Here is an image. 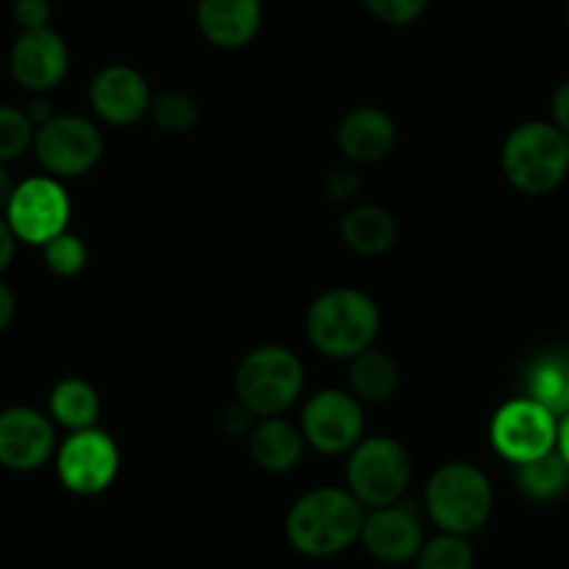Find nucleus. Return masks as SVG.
I'll use <instances>...</instances> for the list:
<instances>
[{
    "label": "nucleus",
    "mask_w": 569,
    "mask_h": 569,
    "mask_svg": "<svg viewBox=\"0 0 569 569\" xmlns=\"http://www.w3.org/2000/svg\"><path fill=\"white\" fill-rule=\"evenodd\" d=\"M556 450L561 452V458H563V461H567V467H569V410L561 416V419H558Z\"/></svg>",
    "instance_id": "obj_36"
},
{
    "label": "nucleus",
    "mask_w": 569,
    "mask_h": 569,
    "mask_svg": "<svg viewBox=\"0 0 569 569\" xmlns=\"http://www.w3.org/2000/svg\"><path fill=\"white\" fill-rule=\"evenodd\" d=\"M299 430L308 447H313L321 456H347L363 439V405L352 391L325 388L308 399Z\"/></svg>",
    "instance_id": "obj_11"
},
{
    "label": "nucleus",
    "mask_w": 569,
    "mask_h": 569,
    "mask_svg": "<svg viewBox=\"0 0 569 569\" xmlns=\"http://www.w3.org/2000/svg\"><path fill=\"white\" fill-rule=\"evenodd\" d=\"M70 196L62 179L31 177L14 188L3 218L12 227L14 238L29 246H46L48 240L62 234L70 223Z\"/></svg>",
    "instance_id": "obj_10"
},
{
    "label": "nucleus",
    "mask_w": 569,
    "mask_h": 569,
    "mask_svg": "<svg viewBox=\"0 0 569 569\" xmlns=\"http://www.w3.org/2000/svg\"><path fill=\"white\" fill-rule=\"evenodd\" d=\"M360 188H363V182H360L358 171H352V168H336L325 179V193L332 201H355L360 196Z\"/></svg>",
    "instance_id": "obj_30"
},
{
    "label": "nucleus",
    "mask_w": 569,
    "mask_h": 569,
    "mask_svg": "<svg viewBox=\"0 0 569 569\" xmlns=\"http://www.w3.org/2000/svg\"><path fill=\"white\" fill-rule=\"evenodd\" d=\"M567 23H569V0H567Z\"/></svg>",
    "instance_id": "obj_37"
},
{
    "label": "nucleus",
    "mask_w": 569,
    "mask_h": 569,
    "mask_svg": "<svg viewBox=\"0 0 569 569\" xmlns=\"http://www.w3.org/2000/svg\"><path fill=\"white\" fill-rule=\"evenodd\" d=\"M151 98L146 76L129 64H107L90 81V107L103 123H140L149 114Z\"/></svg>",
    "instance_id": "obj_15"
},
{
    "label": "nucleus",
    "mask_w": 569,
    "mask_h": 569,
    "mask_svg": "<svg viewBox=\"0 0 569 569\" xmlns=\"http://www.w3.org/2000/svg\"><path fill=\"white\" fill-rule=\"evenodd\" d=\"M338 149L355 166H375L397 149L399 131L391 114L380 107H358L343 114L336 131Z\"/></svg>",
    "instance_id": "obj_16"
},
{
    "label": "nucleus",
    "mask_w": 569,
    "mask_h": 569,
    "mask_svg": "<svg viewBox=\"0 0 569 569\" xmlns=\"http://www.w3.org/2000/svg\"><path fill=\"white\" fill-rule=\"evenodd\" d=\"M341 240L360 257H380L399 240V223L391 210L380 204H358L343 212Z\"/></svg>",
    "instance_id": "obj_19"
},
{
    "label": "nucleus",
    "mask_w": 569,
    "mask_h": 569,
    "mask_svg": "<svg viewBox=\"0 0 569 569\" xmlns=\"http://www.w3.org/2000/svg\"><path fill=\"white\" fill-rule=\"evenodd\" d=\"M254 421H257V416L251 413V410H246L243 405L238 402V405H232L227 413H223L221 427H223V433H229V436H234V439H238V436H249L251 433Z\"/></svg>",
    "instance_id": "obj_31"
},
{
    "label": "nucleus",
    "mask_w": 569,
    "mask_h": 569,
    "mask_svg": "<svg viewBox=\"0 0 569 569\" xmlns=\"http://www.w3.org/2000/svg\"><path fill=\"white\" fill-rule=\"evenodd\" d=\"M305 332L325 358L352 360L375 347L380 336V308L358 288H330L308 308Z\"/></svg>",
    "instance_id": "obj_2"
},
{
    "label": "nucleus",
    "mask_w": 569,
    "mask_h": 569,
    "mask_svg": "<svg viewBox=\"0 0 569 569\" xmlns=\"http://www.w3.org/2000/svg\"><path fill=\"white\" fill-rule=\"evenodd\" d=\"M149 114L157 129L166 131V134H188L190 129H196L201 112L199 101L193 96L179 90H166L151 98Z\"/></svg>",
    "instance_id": "obj_25"
},
{
    "label": "nucleus",
    "mask_w": 569,
    "mask_h": 569,
    "mask_svg": "<svg viewBox=\"0 0 569 569\" xmlns=\"http://www.w3.org/2000/svg\"><path fill=\"white\" fill-rule=\"evenodd\" d=\"M513 483L519 495L530 502H556L569 491V467L561 452L552 450L547 456L533 458L513 467Z\"/></svg>",
    "instance_id": "obj_22"
},
{
    "label": "nucleus",
    "mask_w": 569,
    "mask_h": 569,
    "mask_svg": "<svg viewBox=\"0 0 569 569\" xmlns=\"http://www.w3.org/2000/svg\"><path fill=\"white\" fill-rule=\"evenodd\" d=\"M416 569H475V550L467 536L445 533L425 539L413 558Z\"/></svg>",
    "instance_id": "obj_24"
},
{
    "label": "nucleus",
    "mask_w": 569,
    "mask_h": 569,
    "mask_svg": "<svg viewBox=\"0 0 569 569\" xmlns=\"http://www.w3.org/2000/svg\"><path fill=\"white\" fill-rule=\"evenodd\" d=\"M12 14L14 23L20 26V31L46 29V26H51L53 7L51 0H14Z\"/></svg>",
    "instance_id": "obj_29"
},
{
    "label": "nucleus",
    "mask_w": 569,
    "mask_h": 569,
    "mask_svg": "<svg viewBox=\"0 0 569 569\" xmlns=\"http://www.w3.org/2000/svg\"><path fill=\"white\" fill-rule=\"evenodd\" d=\"M500 168L519 193H552L569 173V137L547 120L519 123L502 142Z\"/></svg>",
    "instance_id": "obj_3"
},
{
    "label": "nucleus",
    "mask_w": 569,
    "mask_h": 569,
    "mask_svg": "<svg viewBox=\"0 0 569 569\" xmlns=\"http://www.w3.org/2000/svg\"><path fill=\"white\" fill-rule=\"evenodd\" d=\"M48 410L51 419L59 427L76 433V430H87V427H98V416H101V397L96 388L81 377H64L53 386L51 397H48Z\"/></svg>",
    "instance_id": "obj_20"
},
{
    "label": "nucleus",
    "mask_w": 569,
    "mask_h": 569,
    "mask_svg": "<svg viewBox=\"0 0 569 569\" xmlns=\"http://www.w3.org/2000/svg\"><path fill=\"white\" fill-rule=\"evenodd\" d=\"M360 545L375 561H413L419 547L425 545V528H421L419 513L402 500L386 508H371L366 511L363 528H360Z\"/></svg>",
    "instance_id": "obj_14"
},
{
    "label": "nucleus",
    "mask_w": 569,
    "mask_h": 569,
    "mask_svg": "<svg viewBox=\"0 0 569 569\" xmlns=\"http://www.w3.org/2000/svg\"><path fill=\"white\" fill-rule=\"evenodd\" d=\"M57 456L53 419L34 408L0 410V467L34 472Z\"/></svg>",
    "instance_id": "obj_13"
},
{
    "label": "nucleus",
    "mask_w": 569,
    "mask_h": 569,
    "mask_svg": "<svg viewBox=\"0 0 569 569\" xmlns=\"http://www.w3.org/2000/svg\"><path fill=\"white\" fill-rule=\"evenodd\" d=\"M495 508L491 480L478 463L450 461L436 469L425 486V511L445 533L469 536L483 528Z\"/></svg>",
    "instance_id": "obj_4"
},
{
    "label": "nucleus",
    "mask_w": 569,
    "mask_h": 569,
    "mask_svg": "<svg viewBox=\"0 0 569 569\" xmlns=\"http://www.w3.org/2000/svg\"><path fill=\"white\" fill-rule=\"evenodd\" d=\"M525 388H528L525 397L545 405L550 413L561 419L569 410V360L552 358V355L539 358L525 377Z\"/></svg>",
    "instance_id": "obj_23"
},
{
    "label": "nucleus",
    "mask_w": 569,
    "mask_h": 569,
    "mask_svg": "<svg viewBox=\"0 0 569 569\" xmlns=\"http://www.w3.org/2000/svg\"><path fill=\"white\" fill-rule=\"evenodd\" d=\"M489 439L497 456L508 463H525L556 450L558 416L530 397L508 399L497 408L489 425Z\"/></svg>",
    "instance_id": "obj_8"
},
{
    "label": "nucleus",
    "mask_w": 569,
    "mask_h": 569,
    "mask_svg": "<svg viewBox=\"0 0 569 569\" xmlns=\"http://www.w3.org/2000/svg\"><path fill=\"white\" fill-rule=\"evenodd\" d=\"M37 162L53 179H76L90 173L103 157V134L81 114H53L34 131Z\"/></svg>",
    "instance_id": "obj_7"
},
{
    "label": "nucleus",
    "mask_w": 569,
    "mask_h": 569,
    "mask_svg": "<svg viewBox=\"0 0 569 569\" xmlns=\"http://www.w3.org/2000/svg\"><path fill=\"white\" fill-rule=\"evenodd\" d=\"M42 257H46V266L51 268L57 277L70 279V277H79L81 271L87 268V243L79 238L76 232L64 229L62 234L48 240L42 246Z\"/></svg>",
    "instance_id": "obj_27"
},
{
    "label": "nucleus",
    "mask_w": 569,
    "mask_h": 569,
    "mask_svg": "<svg viewBox=\"0 0 569 569\" xmlns=\"http://www.w3.org/2000/svg\"><path fill=\"white\" fill-rule=\"evenodd\" d=\"M302 430L293 421L282 419V416H268V419H257L249 433V456L262 472L284 475L297 469L305 456Z\"/></svg>",
    "instance_id": "obj_18"
},
{
    "label": "nucleus",
    "mask_w": 569,
    "mask_h": 569,
    "mask_svg": "<svg viewBox=\"0 0 569 569\" xmlns=\"http://www.w3.org/2000/svg\"><path fill=\"white\" fill-rule=\"evenodd\" d=\"M14 188H18V184H14L12 173H9V171H7V166H3V162H0V212H7L9 199H12Z\"/></svg>",
    "instance_id": "obj_35"
},
{
    "label": "nucleus",
    "mask_w": 569,
    "mask_h": 569,
    "mask_svg": "<svg viewBox=\"0 0 569 569\" xmlns=\"http://www.w3.org/2000/svg\"><path fill=\"white\" fill-rule=\"evenodd\" d=\"M14 251H18V238H14L12 227L3 216H0V273L7 271L14 260Z\"/></svg>",
    "instance_id": "obj_33"
},
{
    "label": "nucleus",
    "mask_w": 569,
    "mask_h": 569,
    "mask_svg": "<svg viewBox=\"0 0 569 569\" xmlns=\"http://www.w3.org/2000/svg\"><path fill=\"white\" fill-rule=\"evenodd\" d=\"M57 475L68 491L79 497H96L114 483L120 469V450L101 427L76 430L57 447Z\"/></svg>",
    "instance_id": "obj_9"
},
{
    "label": "nucleus",
    "mask_w": 569,
    "mask_h": 569,
    "mask_svg": "<svg viewBox=\"0 0 569 569\" xmlns=\"http://www.w3.org/2000/svg\"><path fill=\"white\" fill-rule=\"evenodd\" d=\"M347 489L355 500L371 511V508L393 506L408 491L413 478L410 452L402 441L391 436H363L352 450L347 452Z\"/></svg>",
    "instance_id": "obj_6"
},
{
    "label": "nucleus",
    "mask_w": 569,
    "mask_h": 569,
    "mask_svg": "<svg viewBox=\"0 0 569 569\" xmlns=\"http://www.w3.org/2000/svg\"><path fill=\"white\" fill-rule=\"evenodd\" d=\"M34 123L18 107L0 103V162L18 160L34 146Z\"/></svg>",
    "instance_id": "obj_26"
},
{
    "label": "nucleus",
    "mask_w": 569,
    "mask_h": 569,
    "mask_svg": "<svg viewBox=\"0 0 569 569\" xmlns=\"http://www.w3.org/2000/svg\"><path fill=\"white\" fill-rule=\"evenodd\" d=\"M196 23L210 46L238 51L249 46L262 26L260 0H199Z\"/></svg>",
    "instance_id": "obj_17"
},
{
    "label": "nucleus",
    "mask_w": 569,
    "mask_h": 569,
    "mask_svg": "<svg viewBox=\"0 0 569 569\" xmlns=\"http://www.w3.org/2000/svg\"><path fill=\"white\" fill-rule=\"evenodd\" d=\"M427 3L430 0H363V7L388 26L416 23L427 12Z\"/></svg>",
    "instance_id": "obj_28"
},
{
    "label": "nucleus",
    "mask_w": 569,
    "mask_h": 569,
    "mask_svg": "<svg viewBox=\"0 0 569 569\" xmlns=\"http://www.w3.org/2000/svg\"><path fill=\"white\" fill-rule=\"evenodd\" d=\"M366 508L341 486L305 491L284 517V536L308 558H330L360 541Z\"/></svg>",
    "instance_id": "obj_1"
},
{
    "label": "nucleus",
    "mask_w": 569,
    "mask_h": 569,
    "mask_svg": "<svg viewBox=\"0 0 569 569\" xmlns=\"http://www.w3.org/2000/svg\"><path fill=\"white\" fill-rule=\"evenodd\" d=\"M70 68L68 42L51 26L20 31L9 51V73L23 90L42 96L62 84Z\"/></svg>",
    "instance_id": "obj_12"
},
{
    "label": "nucleus",
    "mask_w": 569,
    "mask_h": 569,
    "mask_svg": "<svg viewBox=\"0 0 569 569\" xmlns=\"http://www.w3.org/2000/svg\"><path fill=\"white\" fill-rule=\"evenodd\" d=\"M14 313H18V299H14L12 288L0 279V332H7L12 327Z\"/></svg>",
    "instance_id": "obj_34"
},
{
    "label": "nucleus",
    "mask_w": 569,
    "mask_h": 569,
    "mask_svg": "<svg viewBox=\"0 0 569 569\" xmlns=\"http://www.w3.org/2000/svg\"><path fill=\"white\" fill-rule=\"evenodd\" d=\"M399 388V366L380 349H366L349 360V391L360 402H388Z\"/></svg>",
    "instance_id": "obj_21"
},
{
    "label": "nucleus",
    "mask_w": 569,
    "mask_h": 569,
    "mask_svg": "<svg viewBox=\"0 0 569 569\" xmlns=\"http://www.w3.org/2000/svg\"><path fill=\"white\" fill-rule=\"evenodd\" d=\"M550 109H552V123L569 137V79H563L561 84L556 87Z\"/></svg>",
    "instance_id": "obj_32"
},
{
    "label": "nucleus",
    "mask_w": 569,
    "mask_h": 569,
    "mask_svg": "<svg viewBox=\"0 0 569 569\" xmlns=\"http://www.w3.org/2000/svg\"><path fill=\"white\" fill-rule=\"evenodd\" d=\"M305 366L299 355L279 343H262L240 360L234 371V397L257 419L282 416L302 397Z\"/></svg>",
    "instance_id": "obj_5"
}]
</instances>
